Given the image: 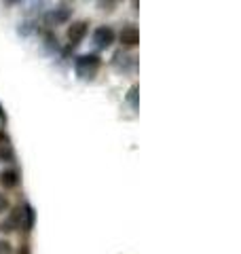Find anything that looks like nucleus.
<instances>
[{
  "mask_svg": "<svg viewBox=\"0 0 241 254\" xmlns=\"http://www.w3.org/2000/svg\"><path fill=\"white\" fill-rule=\"evenodd\" d=\"M100 68H102V60L95 53H85L74 60V70L81 79H93Z\"/></svg>",
  "mask_w": 241,
  "mask_h": 254,
  "instance_id": "obj_1",
  "label": "nucleus"
},
{
  "mask_svg": "<svg viewBox=\"0 0 241 254\" xmlns=\"http://www.w3.org/2000/svg\"><path fill=\"white\" fill-rule=\"evenodd\" d=\"M87 32H89V21H85V19L72 21V24L68 26V32H66V36H68V40H70V47L81 45L83 38L87 36Z\"/></svg>",
  "mask_w": 241,
  "mask_h": 254,
  "instance_id": "obj_2",
  "label": "nucleus"
},
{
  "mask_svg": "<svg viewBox=\"0 0 241 254\" xmlns=\"http://www.w3.org/2000/svg\"><path fill=\"white\" fill-rule=\"evenodd\" d=\"M115 38H117V34L110 26H100V28H95V32H93V42L97 49H108L112 42H115Z\"/></svg>",
  "mask_w": 241,
  "mask_h": 254,
  "instance_id": "obj_3",
  "label": "nucleus"
},
{
  "mask_svg": "<svg viewBox=\"0 0 241 254\" xmlns=\"http://www.w3.org/2000/svg\"><path fill=\"white\" fill-rule=\"evenodd\" d=\"M119 40H120V45L123 47H136L140 42V30L133 24L125 26L123 30H120V34H119Z\"/></svg>",
  "mask_w": 241,
  "mask_h": 254,
  "instance_id": "obj_4",
  "label": "nucleus"
},
{
  "mask_svg": "<svg viewBox=\"0 0 241 254\" xmlns=\"http://www.w3.org/2000/svg\"><path fill=\"white\" fill-rule=\"evenodd\" d=\"M19 172L17 169H13V167H9V169H2L0 172V187L2 189H15V187H19Z\"/></svg>",
  "mask_w": 241,
  "mask_h": 254,
  "instance_id": "obj_5",
  "label": "nucleus"
},
{
  "mask_svg": "<svg viewBox=\"0 0 241 254\" xmlns=\"http://www.w3.org/2000/svg\"><path fill=\"white\" fill-rule=\"evenodd\" d=\"M70 15H72V11H70L68 6H58V9L49 15V21H53V24H66Z\"/></svg>",
  "mask_w": 241,
  "mask_h": 254,
  "instance_id": "obj_6",
  "label": "nucleus"
},
{
  "mask_svg": "<svg viewBox=\"0 0 241 254\" xmlns=\"http://www.w3.org/2000/svg\"><path fill=\"white\" fill-rule=\"evenodd\" d=\"M32 224H34V210H32V206H28V203H26L24 212H21V229L30 231Z\"/></svg>",
  "mask_w": 241,
  "mask_h": 254,
  "instance_id": "obj_7",
  "label": "nucleus"
},
{
  "mask_svg": "<svg viewBox=\"0 0 241 254\" xmlns=\"http://www.w3.org/2000/svg\"><path fill=\"white\" fill-rule=\"evenodd\" d=\"M0 161H6V163H11V161H15V153H13L11 144H0Z\"/></svg>",
  "mask_w": 241,
  "mask_h": 254,
  "instance_id": "obj_8",
  "label": "nucleus"
},
{
  "mask_svg": "<svg viewBox=\"0 0 241 254\" xmlns=\"http://www.w3.org/2000/svg\"><path fill=\"white\" fill-rule=\"evenodd\" d=\"M13 231H17V227L11 216L6 218V221H0V233H13Z\"/></svg>",
  "mask_w": 241,
  "mask_h": 254,
  "instance_id": "obj_9",
  "label": "nucleus"
},
{
  "mask_svg": "<svg viewBox=\"0 0 241 254\" xmlns=\"http://www.w3.org/2000/svg\"><path fill=\"white\" fill-rule=\"evenodd\" d=\"M127 102H129L133 108H138V85H133L129 89V94H127Z\"/></svg>",
  "mask_w": 241,
  "mask_h": 254,
  "instance_id": "obj_10",
  "label": "nucleus"
},
{
  "mask_svg": "<svg viewBox=\"0 0 241 254\" xmlns=\"http://www.w3.org/2000/svg\"><path fill=\"white\" fill-rule=\"evenodd\" d=\"M13 248H11V244L6 242V239H0V254H11Z\"/></svg>",
  "mask_w": 241,
  "mask_h": 254,
  "instance_id": "obj_11",
  "label": "nucleus"
},
{
  "mask_svg": "<svg viewBox=\"0 0 241 254\" xmlns=\"http://www.w3.org/2000/svg\"><path fill=\"white\" fill-rule=\"evenodd\" d=\"M6 210H9V199H6V195L0 193V214H4Z\"/></svg>",
  "mask_w": 241,
  "mask_h": 254,
  "instance_id": "obj_12",
  "label": "nucleus"
},
{
  "mask_svg": "<svg viewBox=\"0 0 241 254\" xmlns=\"http://www.w3.org/2000/svg\"><path fill=\"white\" fill-rule=\"evenodd\" d=\"M19 2H24V0H4V4H9V6H13V4H19Z\"/></svg>",
  "mask_w": 241,
  "mask_h": 254,
  "instance_id": "obj_13",
  "label": "nucleus"
},
{
  "mask_svg": "<svg viewBox=\"0 0 241 254\" xmlns=\"http://www.w3.org/2000/svg\"><path fill=\"white\" fill-rule=\"evenodd\" d=\"M19 254H30V248H28V246L24 244V246H21V248H19Z\"/></svg>",
  "mask_w": 241,
  "mask_h": 254,
  "instance_id": "obj_14",
  "label": "nucleus"
}]
</instances>
